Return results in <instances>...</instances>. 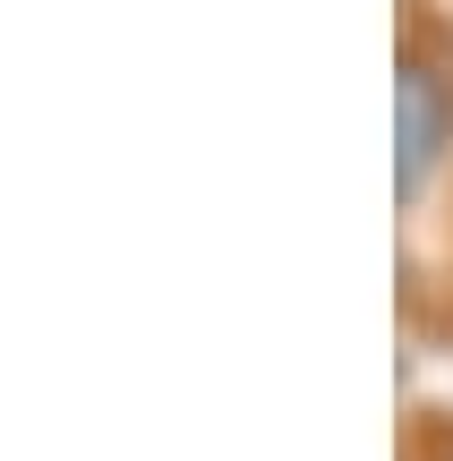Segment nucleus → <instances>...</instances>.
Masks as SVG:
<instances>
[{"label": "nucleus", "instance_id": "1", "mask_svg": "<svg viewBox=\"0 0 453 461\" xmlns=\"http://www.w3.org/2000/svg\"><path fill=\"white\" fill-rule=\"evenodd\" d=\"M445 171H453V51L411 34L394 60V197L428 205Z\"/></svg>", "mask_w": 453, "mask_h": 461}, {"label": "nucleus", "instance_id": "2", "mask_svg": "<svg viewBox=\"0 0 453 461\" xmlns=\"http://www.w3.org/2000/svg\"><path fill=\"white\" fill-rule=\"evenodd\" d=\"M437 461H453V445H445V453H437Z\"/></svg>", "mask_w": 453, "mask_h": 461}]
</instances>
